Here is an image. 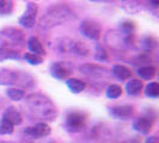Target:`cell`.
Listing matches in <instances>:
<instances>
[{
	"label": "cell",
	"mask_w": 159,
	"mask_h": 143,
	"mask_svg": "<svg viewBox=\"0 0 159 143\" xmlns=\"http://www.w3.org/2000/svg\"><path fill=\"white\" fill-rule=\"evenodd\" d=\"M25 105L32 116L44 120H54L57 117V110L47 95L41 93L29 94L25 99Z\"/></svg>",
	"instance_id": "6da1fadb"
},
{
	"label": "cell",
	"mask_w": 159,
	"mask_h": 143,
	"mask_svg": "<svg viewBox=\"0 0 159 143\" xmlns=\"http://www.w3.org/2000/svg\"><path fill=\"white\" fill-rule=\"evenodd\" d=\"M74 18V12L66 4H53L44 11L40 18V26L42 29H53L55 26L66 24Z\"/></svg>",
	"instance_id": "7a4b0ae2"
},
{
	"label": "cell",
	"mask_w": 159,
	"mask_h": 143,
	"mask_svg": "<svg viewBox=\"0 0 159 143\" xmlns=\"http://www.w3.org/2000/svg\"><path fill=\"white\" fill-rule=\"evenodd\" d=\"M0 85L1 86H15V87L16 86L32 87L35 85V78L26 72L0 68Z\"/></svg>",
	"instance_id": "3957f363"
},
{
	"label": "cell",
	"mask_w": 159,
	"mask_h": 143,
	"mask_svg": "<svg viewBox=\"0 0 159 143\" xmlns=\"http://www.w3.org/2000/svg\"><path fill=\"white\" fill-rule=\"evenodd\" d=\"M25 46V35L18 28H4L0 30V48L18 51Z\"/></svg>",
	"instance_id": "277c9868"
},
{
	"label": "cell",
	"mask_w": 159,
	"mask_h": 143,
	"mask_svg": "<svg viewBox=\"0 0 159 143\" xmlns=\"http://www.w3.org/2000/svg\"><path fill=\"white\" fill-rule=\"evenodd\" d=\"M55 49L60 54H72L77 56H88L90 50L80 41L72 38H57L55 41Z\"/></svg>",
	"instance_id": "5b68a950"
},
{
	"label": "cell",
	"mask_w": 159,
	"mask_h": 143,
	"mask_svg": "<svg viewBox=\"0 0 159 143\" xmlns=\"http://www.w3.org/2000/svg\"><path fill=\"white\" fill-rule=\"evenodd\" d=\"M104 41L114 50H123L134 43V33H126L121 30H109Z\"/></svg>",
	"instance_id": "8992f818"
},
{
	"label": "cell",
	"mask_w": 159,
	"mask_h": 143,
	"mask_svg": "<svg viewBox=\"0 0 159 143\" xmlns=\"http://www.w3.org/2000/svg\"><path fill=\"white\" fill-rule=\"evenodd\" d=\"M80 33L88 40L98 41L102 36V26L101 24L92 19H85L79 25Z\"/></svg>",
	"instance_id": "52a82bcc"
},
{
	"label": "cell",
	"mask_w": 159,
	"mask_h": 143,
	"mask_svg": "<svg viewBox=\"0 0 159 143\" xmlns=\"http://www.w3.org/2000/svg\"><path fill=\"white\" fill-rule=\"evenodd\" d=\"M37 13H39V5L34 1H30V2L26 4L25 11H24L23 15L19 17L18 23L25 29H31L36 24Z\"/></svg>",
	"instance_id": "ba28073f"
},
{
	"label": "cell",
	"mask_w": 159,
	"mask_h": 143,
	"mask_svg": "<svg viewBox=\"0 0 159 143\" xmlns=\"http://www.w3.org/2000/svg\"><path fill=\"white\" fill-rule=\"evenodd\" d=\"M79 72L89 78H107L111 73L108 68L97 63H83L79 66Z\"/></svg>",
	"instance_id": "9c48e42d"
},
{
	"label": "cell",
	"mask_w": 159,
	"mask_h": 143,
	"mask_svg": "<svg viewBox=\"0 0 159 143\" xmlns=\"http://www.w3.org/2000/svg\"><path fill=\"white\" fill-rule=\"evenodd\" d=\"M73 72V66L67 61H56L50 64V74L57 80H66Z\"/></svg>",
	"instance_id": "30bf717a"
},
{
	"label": "cell",
	"mask_w": 159,
	"mask_h": 143,
	"mask_svg": "<svg viewBox=\"0 0 159 143\" xmlns=\"http://www.w3.org/2000/svg\"><path fill=\"white\" fill-rule=\"evenodd\" d=\"M86 116L80 112H71L66 118V129L71 132H78L85 125Z\"/></svg>",
	"instance_id": "8fae6325"
},
{
	"label": "cell",
	"mask_w": 159,
	"mask_h": 143,
	"mask_svg": "<svg viewBox=\"0 0 159 143\" xmlns=\"http://www.w3.org/2000/svg\"><path fill=\"white\" fill-rule=\"evenodd\" d=\"M50 127L48 125L47 123L44 122H41V123H37L35 124L34 127H29L24 130V134L28 135L31 138H42V137H47L49 134H50Z\"/></svg>",
	"instance_id": "7c38bea8"
},
{
	"label": "cell",
	"mask_w": 159,
	"mask_h": 143,
	"mask_svg": "<svg viewBox=\"0 0 159 143\" xmlns=\"http://www.w3.org/2000/svg\"><path fill=\"white\" fill-rule=\"evenodd\" d=\"M134 113V107L132 105H117L110 107V115L117 119H128Z\"/></svg>",
	"instance_id": "4fadbf2b"
},
{
	"label": "cell",
	"mask_w": 159,
	"mask_h": 143,
	"mask_svg": "<svg viewBox=\"0 0 159 143\" xmlns=\"http://www.w3.org/2000/svg\"><path fill=\"white\" fill-rule=\"evenodd\" d=\"M154 120L150 117H139L133 123V128L140 134H148L153 128Z\"/></svg>",
	"instance_id": "5bb4252c"
},
{
	"label": "cell",
	"mask_w": 159,
	"mask_h": 143,
	"mask_svg": "<svg viewBox=\"0 0 159 143\" xmlns=\"http://www.w3.org/2000/svg\"><path fill=\"white\" fill-rule=\"evenodd\" d=\"M26 46H28V49L30 50V53L35 54V55H39L41 57H43V56H46V54H47L46 53V49H44L43 44H42V42L36 36L29 37L28 41H26Z\"/></svg>",
	"instance_id": "9a60e30c"
},
{
	"label": "cell",
	"mask_w": 159,
	"mask_h": 143,
	"mask_svg": "<svg viewBox=\"0 0 159 143\" xmlns=\"http://www.w3.org/2000/svg\"><path fill=\"white\" fill-rule=\"evenodd\" d=\"M2 119L8 122L10 124H12L13 127H15V125H19V124L23 122L22 115L19 113V111H18L17 109L12 107V106L7 107L5 111L2 112Z\"/></svg>",
	"instance_id": "2e32d148"
},
{
	"label": "cell",
	"mask_w": 159,
	"mask_h": 143,
	"mask_svg": "<svg viewBox=\"0 0 159 143\" xmlns=\"http://www.w3.org/2000/svg\"><path fill=\"white\" fill-rule=\"evenodd\" d=\"M122 8L129 15H136L143 10L141 0H120Z\"/></svg>",
	"instance_id": "e0dca14e"
},
{
	"label": "cell",
	"mask_w": 159,
	"mask_h": 143,
	"mask_svg": "<svg viewBox=\"0 0 159 143\" xmlns=\"http://www.w3.org/2000/svg\"><path fill=\"white\" fill-rule=\"evenodd\" d=\"M110 73L116 79L121 80V81L128 80L132 76V71L125 64H115V66H112Z\"/></svg>",
	"instance_id": "ac0fdd59"
},
{
	"label": "cell",
	"mask_w": 159,
	"mask_h": 143,
	"mask_svg": "<svg viewBox=\"0 0 159 143\" xmlns=\"http://www.w3.org/2000/svg\"><path fill=\"white\" fill-rule=\"evenodd\" d=\"M66 85H67V87H68V89L71 91L72 93H75V94L81 93V92L86 88L85 81H83V80H80V79H75V78L67 79Z\"/></svg>",
	"instance_id": "d6986e66"
},
{
	"label": "cell",
	"mask_w": 159,
	"mask_h": 143,
	"mask_svg": "<svg viewBox=\"0 0 159 143\" xmlns=\"http://www.w3.org/2000/svg\"><path fill=\"white\" fill-rule=\"evenodd\" d=\"M143 84L139 79H132L126 84V91L129 95H138L143 91Z\"/></svg>",
	"instance_id": "ffe728a7"
},
{
	"label": "cell",
	"mask_w": 159,
	"mask_h": 143,
	"mask_svg": "<svg viewBox=\"0 0 159 143\" xmlns=\"http://www.w3.org/2000/svg\"><path fill=\"white\" fill-rule=\"evenodd\" d=\"M157 69L152 64H146V66H141L138 69V75L143 80H152L156 76Z\"/></svg>",
	"instance_id": "44dd1931"
},
{
	"label": "cell",
	"mask_w": 159,
	"mask_h": 143,
	"mask_svg": "<svg viewBox=\"0 0 159 143\" xmlns=\"http://www.w3.org/2000/svg\"><path fill=\"white\" fill-rule=\"evenodd\" d=\"M19 53L16 50L0 48V62H4L6 60H19Z\"/></svg>",
	"instance_id": "7402d4cb"
},
{
	"label": "cell",
	"mask_w": 159,
	"mask_h": 143,
	"mask_svg": "<svg viewBox=\"0 0 159 143\" xmlns=\"http://www.w3.org/2000/svg\"><path fill=\"white\" fill-rule=\"evenodd\" d=\"M6 94L7 97L13 100V102H19L24 98V89L22 88H17V87H12V88H7L6 89Z\"/></svg>",
	"instance_id": "603a6c76"
},
{
	"label": "cell",
	"mask_w": 159,
	"mask_h": 143,
	"mask_svg": "<svg viewBox=\"0 0 159 143\" xmlns=\"http://www.w3.org/2000/svg\"><path fill=\"white\" fill-rule=\"evenodd\" d=\"M121 95H122V87L120 85L112 84L107 88V97L109 99H117Z\"/></svg>",
	"instance_id": "cb8c5ba5"
},
{
	"label": "cell",
	"mask_w": 159,
	"mask_h": 143,
	"mask_svg": "<svg viewBox=\"0 0 159 143\" xmlns=\"http://www.w3.org/2000/svg\"><path fill=\"white\" fill-rule=\"evenodd\" d=\"M145 94L148 98H158L159 95V85L158 82H150L145 87Z\"/></svg>",
	"instance_id": "d4e9b609"
},
{
	"label": "cell",
	"mask_w": 159,
	"mask_h": 143,
	"mask_svg": "<svg viewBox=\"0 0 159 143\" xmlns=\"http://www.w3.org/2000/svg\"><path fill=\"white\" fill-rule=\"evenodd\" d=\"M13 11V1L12 0H0V15L7 16Z\"/></svg>",
	"instance_id": "484cf974"
},
{
	"label": "cell",
	"mask_w": 159,
	"mask_h": 143,
	"mask_svg": "<svg viewBox=\"0 0 159 143\" xmlns=\"http://www.w3.org/2000/svg\"><path fill=\"white\" fill-rule=\"evenodd\" d=\"M141 47L146 50V51H151L152 49L157 47V40L152 36H146L141 40Z\"/></svg>",
	"instance_id": "4316f807"
},
{
	"label": "cell",
	"mask_w": 159,
	"mask_h": 143,
	"mask_svg": "<svg viewBox=\"0 0 159 143\" xmlns=\"http://www.w3.org/2000/svg\"><path fill=\"white\" fill-rule=\"evenodd\" d=\"M95 60L99 61V62H104L108 60V53L105 50V48L102 46V44H97L96 46V50H95Z\"/></svg>",
	"instance_id": "83f0119b"
},
{
	"label": "cell",
	"mask_w": 159,
	"mask_h": 143,
	"mask_svg": "<svg viewBox=\"0 0 159 143\" xmlns=\"http://www.w3.org/2000/svg\"><path fill=\"white\" fill-rule=\"evenodd\" d=\"M24 60L29 64H32V66H39V64L43 62V57H41L39 55H35L32 53H25L24 54Z\"/></svg>",
	"instance_id": "f1b7e54d"
},
{
	"label": "cell",
	"mask_w": 159,
	"mask_h": 143,
	"mask_svg": "<svg viewBox=\"0 0 159 143\" xmlns=\"http://www.w3.org/2000/svg\"><path fill=\"white\" fill-rule=\"evenodd\" d=\"M120 30L126 32V33H134L135 24L134 22H130V20H123L122 23H120Z\"/></svg>",
	"instance_id": "f546056e"
},
{
	"label": "cell",
	"mask_w": 159,
	"mask_h": 143,
	"mask_svg": "<svg viewBox=\"0 0 159 143\" xmlns=\"http://www.w3.org/2000/svg\"><path fill=\"white\" fill-rule=\"evenodd\" d=\"M13 125L10 124L8 122L1 119L0 122V135H11L13 132Z\"/></svg>",
	"instance_id": "4dcf8cb0"
},
{
	"label": "cell",
	"mask_w": 159,
	"mask_h": 143,
	"mask_svg": "<svg viewBox=\"0 0 159 143\" xmlns=\"http://www.w3.org/2000/svg\"><path fill=\"white\" fill-rule=\"evenodd\" d=\"M145 143H158V138L156 136H151L145 141Z\"/></svg>",
	"instance_id": "1f68e13d"
},
{
	"label": "cell",
	"mask_w": 159,
	"mask_h": 143,
	"mask_svg": "<svg viewBox=\"0 0 159 143\" xmlns=\"http://www.w3.org/2000/svg\"><path fill=\"white\" fill-rule=\"evenodd\" d=\"M150 4H151L153 7H158V5H159V0H150Z\"/></svg>",
	"instance_id": "d6a6232c"
},
{
	"label": "cell",
	"mask_w": 159,
	"mask_h": 143,
	"mask_svg": "<svg viewBox=\"0 0 159 143\" xmlns=\"http://www.w3.org/2000/svg\"><path fill=\"white\" fill-rule=\"evenodd\" d=\"M89 1H91V2H112L115 0H89Z\"/></svg>",
	"instance_id": "836d02e7"
},
{
	"label": "cell",
	"mask_w": 159,
	"mask_h": 143,
	"mask_svg": "<svg viewBox=\"0 0 159 143\" xmlns=\"http://www.w3.org/2000/svg\"><path fill=\"white\" fill-rule=\"evenodd\" d=\"M0 143H13V142H8V141L7 142H5V141H2V142H0Z\"/></svg>",
	"instance_id": "e575fe53"
}]
</instances>
